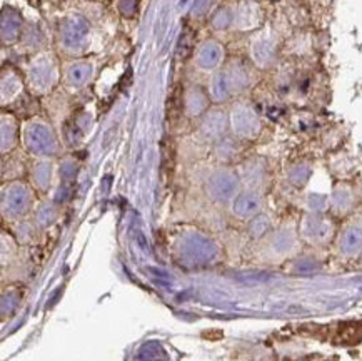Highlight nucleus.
<instances>
[{
  "label": "nucleus",
  "mask_w": 362,
  "mask_h": 361,
  "mask_svg": "<svg viewBox=\"0 0 362 361\" xmlns=\"http://www.w3.org/2000/svg\"><path fill=\"white\" fill-rule=\"evenodd\" d=\"M25 86L34 96H47L62 82V64L54 50L40 49L32 54L24 69Z\"/></svg>",
  "instance_id": "nucleus-1"
},
{
  "label": "nucleus",
  "mask_w": 362,
  "mask_h": 361,
  "mask_svg": "<svg viewBox=\"0 0 362 361\" xmlns=\"http://www.w3.org/2000/svg\"><path fill=\"white\" fill-rule=\"evenodd\" d=\"M90 24L81 13H71L59 24L57 49L69 59L86 57L90 49Z\"/></svg>",
  "instance_id": "nucleus-2"
},
{
  "label": "nucleus",
  "mask_w": 362,
  "mask_h": 361,
  "mask_svg": "<svg viewBox=\"0 0 362 361\" xmlns=\"http://www.w3.org/2000/svg\"><path fill=\"white\" fill-rule=\"evenodd\" d=\"M22 141L25 149L35 156H52L57 152V139L52 127L44 119H29L22 129Z\"/></svg>",
  "instance_id": "nucleus-3"
},
{
  "label": "nucleus",
  "mask_w": 362,
  "mask_h": 361,
  "mask_svg": "<svg viewBox=\"0 0 362 361\" xmlns=\"http://www.w3.org/2000/svg\"><path fill=\"white\" fill-rule=\"evenodd\" d=\"M279 40L269 30L255 32L249 39V60L257 71H269L279 57Z\"/></svg>",
  "instance_id": "nucleus-4"
},
{
  "label": "nucleus",
  "mask_w": 362,
  "mask_h": 361,
  "mask_svg": "<svg viewBox=\"0 0 362 361\" xmlns=\"http://www.w3.org/2000/svg\"><path fill=\"white\" fill-rule=\"evenodd\" d=\"M229 124L232 132L239 139H255L262 129L257 110L247 101H238L230 105Z\"/></svg>",
  "instance_id": "nucleus-5"
},
{
  "label": "nucleus",
  "mask_w": 362,
  "mask_h": 361,
  "mask_svg": "<svg viewBox=\"0 0 362 361\" xmlns=\"http://www.w3.org/2000/svg\"><path fill=\"white\" fill-rule=\"evenodd\" d=\"M32 206V191L22 180L8 183L2 189V211L4 216L17 219L25 216Z\"/></svg>",
  "instance_id": "nucleus-6"
},
{
  "label": "nucleus",
  "mask_w": 362,
  "mask_h": 361,
  "mask_svg": "<svg viewBox=\"0 0 362 361\" xmlns=\"http://www.w3.org/2000/svg\"><path fill=\"white\" fill-rule=\"evenodd\" d=\"M336 224L322 212H308L299 224V234L310 244H326L334 238Z\"/></svg>",
  "instance_id": "nucleus-7"
},
{
  "label": "nucleus",
  "mask_w": 362,
  "mask_h": 361,
  "mask_svg": "<svg viewBox=\"0 0 362 361\" xmlns=\"http://www.w3.org/2000/svg\"><path fill=\"white\" fill-rule=\"evenodd\" d=\"M222 67H224L227 77H229L234 96H240L252 89L255 82H257V72H261L252 66L250 60L240 57H232L226 60V64Z\"/></svg>",
  "instance_id": "nucleus-8"
},
{
  "label": "nucleus",
  "mask_w": 362,
  "mask_h": 361,
  "mask_svg": "<svg viewBox=\"0 0 362 361\" xmlns=\"http://www.w3.org/2000/svg\"><path fill=\"white\" fill-rule=\"evenodd\" d=\"M226 45L217 39H206L194 50V67L204 74H214L226 64Z\"/></svg>",
  "instance_id": "nucleus-9"
},
{
  "label": "nucleus",
  "mask_w": 362,
  "mask_h": 361,
  "mask_svg": "<svg viewBox=\"0 0 362 361\" xmlns=\"http://www.w3.org/2000/svg\"><path fill=\"white\" fill-rule=\"evenodd\" d=\"M95 74V62L89 57L71 59L62 64V84L71 91L83 89Z\"/></svg>",
  "instance_id": "nucleus-10"
},
{
  "label": "nucleus",
  "mask_w": 362,
  "mask_h": 361,
  "mask_svg": "<svg viewBox=\"0 0 362 361\" xmlns=\"http://www.w3.org/2000/svg\"><path fill=\"white\" fill-rule=\"evenodd\" d=\"M240 191V179L235 171L219 169L211 176L207 183V193L214 201L232 202Z\"/></svg>",
  "instance_id": "nucleus-11"
},
{
  "label": "nucleus",
  "mask_w": 362,
  "mask_h": 361,
  "mask_svg": "<svg viewBox=\"0 0 362 361\" xmlns=\"http://www.w3.org/2000/svg\"><path fill=\"white\" fill-rule=\"evenodd\" d=\"M27 89L25 79L17 69L12 66H4L2 74H0V103L2 108L16 103V101L24 94Z\"/></svg>",
  "instance_id": "nucleus-12"
},
{
  "label": "nucleus",
  "mask_w": 362,
  "mask_h": 361,
  "mask_svg": "<svg viewBox=\"0 0 362 361\" xmlns=\"http://www.w3.org/2000/svg\"><path fill=\"white\" fill-rule=\"evenodd\" d=\"M0 37H2V45H13L24 35V18L21 12L12 7H6L2 11V18H0Z\"/></svg>",
  "instance_id": "nucleus-13"
},
{
  "label": "nucleus",
  "mask_w": 362,
  "mask_h": 361,
  "mask_svg": "<svg viewBox=\"0 0 362 361\" xmlns=\"http://www.w3.org/2000/svg\"><path fill=\"white\" fill-rule=\"evenodd\" d=\"M262 205L264 199L261 193L254 191V189H245L232 201V212L239 219H252L254 216L261 214Z\"/></svg>",
  "instance_id": "nucleus-14"
},
{
  "label": "nucleus",
  "mask_w": 362,
  "mask_h": 361,
  "mask_svg": "<svg viewBox=\"0 0 362 361\" xmlns=\"http://www.w3.org/2000/svg\"><path fill=\"white\" fill-rule=\"evenodd\" d=\"M337 248L346 256H354L362 251V216L342 228L337 238Z\"/></svg>",
  "instance_id": "nucleus-15"
},
{
  "label": "nucleus",
  "mask_w": 362,
  "mask_h": 361,
  "mask_svg": "<svg viewBox=\"0 0 362 361\" xmlns=\"http://www.w3.org/2000/svg\"><path fill=\"white\" fill-rule=\"evenodd\" d=\"M357 197L359 196H357L351 186H347V184H337L331 193V197H329V207H331L334 214L346 216L354 210Z\"/></svg>",
  "instance_id": "nucleus-16"
},
{
  "label": "nucleus",
  "mask_w": 362,
  "mask_h": 361,
  "mask_svg": "<svg viewBox=\"0 0 362 361\" xmlns=\"http://www.w3.org/2000/svg\"><path fill=\"white\" fill-rule=\"evenodd\" d=\"M207 92H209V97H211V101L214 104H224L234 97L229 77H227L224 67H221L219 71L211 74V77H209Z\"/></svg>",
  "instance_id": "nucleus-17"
},
{
  "label": "nucleus",
  "mask_w": 362,
  "mask_h": 361,
  "mask_svg": "<svg viewBox=\"0 0 362 361\" xmlns=\"http://www.w3.org/2000/svg\"><path fill=\"white\" fill-rule=\"evenodd\" d=\"M211 97H209V92L206 89H202L201 86H189L184 92V108L185 113L189 115H201L206 114L209 105H211Z\"/></svg>",
  "instance_id": "nucleus-18"
},
{
  "label": "nucleus",
  "mask_w": 362,
  "mask_h": 361,
  "mask_svg": "<svg viewBox=\"0 0 362 361\" xmlns=\"http://www.w3.org/2000/svg\"><path fill=\"white\" fill-rule=\"evenodd\" d=\"M229 126V113H226L224 109H211L204 114L202 132L206 134L207 137H222Z\"/></svg>",
  "instance_id": "nucleus-19"
},
{
  "label": "nucleus",
  "mask_w": 362,
  "mask_h": 361,
  "mask_svg": "<svg viewBox=\"0 0 362 361\" xmlns=\"http://www.w3.org/2000/svg\"><path fill=\"white\" fill-rule=\"evenodd\" d=\"M0 126H2V154H7V152H11L17 144V120L12 114L2 113V122H0Z\"/></svg>",
  "instance_id": "nucleus-20"
},
{
  "label": "nucleus",
  "mask_w": 362,
  "mask_h": 361,
  "mask_svg": "<svg viewBox=\"0 0 362 361\" xmlns=\"http://www.w3.org/2000/svg\"><path fill=\"white\" fill-rule=\"evenodd\" d=\"M259 25L257 13L252 11V7L240 6L238 11H234V27L239 30H252Z\"/></svg>",
  "instance_id": "nucleus-21"
},
{
  "label": "nucleus",
  "mask_w": 362,
  "mask_h": 361,
  "mask_svg": "<svg viewBox=\"0 0 362 361\" xmlns=\"http://www.w3.org/2000/svg\"><path fill=\"white\" fill-rule=\"evenodd\" d=\"M211 27L214 32H227L230 27H234V11L229 7H221L212 13Z\"/></svg>",
  "instance_id": "nucleus-22"
},
{
  "label": "nucleus",
  "mask_w": 362,
  "mask_h": 361,
  "mask_svg": "<svg viewBox=\"0 0 362 361\" xmlns=\"http://www.w3.org/2000/svg\"><path fill=\"white\" fill-rule=\"evenodd\" d=\"M264 178H266V166H264L262 161H250L247 168H245V179L249 183V189L259 191V186L264 183Z\"/></svg>",
  "instance_id": "nucleus-23"
},
{
  "label": "nucleus",
  "mask_w": 362,
  "mask_h": 361,
  "mask_svg": "<svg viewBox=\"0 0 362 361\" xmlns=\"http://www.w3.org/2000/svg\"><path fill=\"white\" fill-rule=\"evenodd\" d=\"M50 176H52V169H50V164L44 163V161L37 163L34 171H32V179H34L35 186L42 191L50 186Z\"/></svg>",
  "instance_id": "nucleus-24"
},
{
  "label": "nucleus",
  "mask_w": 362,
  "mask_h": 361,
  "mask_svg": "<svg viewBox=\"0 0 362 361\" xmlns=\"http://www.w3.org/2000/svg\"><path fill=\"white\" fill-rule=\"evenodd\" d=\"M249 229L250 233L254 236H257V238H261V236H267L269 231H271V219L266 214H257L254 216L252 219H249Z\"/></svg>",
  "instance_id": "nucleus-25"
},
{
  "label": "nucleus",
  "mask_w": 362,
  "mask_h": 361,
  "mask_svg": "<svg viewBox=\"0 0 362 361\" xmlns=\"http://www.w3.org/2000/svg\"><path fill=\"white\" fill-rule=\"evenodd\" d=\"M309 176H310V168L304 163L292 166L289 171V179L294 186H304V184L308 183Z\"/></svg>",
  "instance_id": "nucleus-26"
},
{
  "label": "nucleus",
  "mask_w": 362,
  "mask_h": 361,
  "mask_svg": "<svg viewBox=\"0 0 362 361\" xmlns=\"http://www.w3.org/2000/svg\"><path fill=\"white\" fill-rule=\"evenodd\" d=\"M139 0H119V11L124 17H132L137 12Z\"/></svg>",
  "instance_id": "nucleus-27"
},
{
  "label": "nucleus",
  "mask_w": 362,
  "mask_h": 361,
  "mask_svg": "<svg viewBox=\"0 0 362 361\" xmlns=\"http://www.w3.org/2000/svg\"><path fill=\"white\" fill-rule=\"evenodd\" d=\"M214 0H194V7H192V16L194 17H202L209 12V8L212 7Z\"/></svg>",
  "instance_id": "nucleus-28"
},
{
  "label": "nucleus",
  "mask_w": 362,
  "mask_h": 361,
  "mask_svg": "<svg viewBox=\"0 0 362 361\" xmlns=\"http://www.w3.org/2000/svg\"><path fill=\"white\" fill-rule=\"evenodd\" d=\"M357 196L361 197V201H362V184H361V189H359V193H357Z\"/></svg>",
  "instance_id": "nucleus-29"
}]
</instances>
